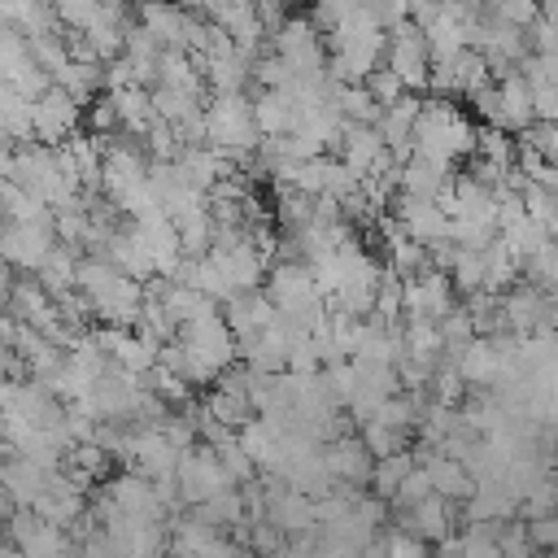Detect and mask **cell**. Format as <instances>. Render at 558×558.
<instances>
[{
    "mask_svg": "<svg viewBox=\"0 0 558 558\" xmlns=\"http://www.w3.org/2000/svg\"><path fill=\"white\" fill-rule=\"evenodd\" d=\"M384 65L405 83V92H423L427 87V78H432V48H427V35H423V26L414 17L388 31Z\"/></svg>",
    "mask_w": 558,
    "mask_h": 558,
    "instance_id": "obj_2",
    "label": "cell"
},
{
    "mask_svg": "<svg viewBox=\"0 0 558 558\" xmlns=\"http://www.w3.org/2000/svg\"><path fill=\"white\" fill-rule=\"evenodd\" d=\"M527 536H532V545L558 554V514H549V519H532V523H527Z\"/></svg>",
    "mask_w": 558,
    "mask_h": 558,
    "instance_id": "obj_9",
    "label": "cell"
},
{
    "mask_svg": "<svg viewBox=\"0 0 558 558\" xmlns=\"http://www.w3.org/2000/svg\"><path fill=\"white\" fill-rule=\"evenodd\" d=\"M488 13H493V17H501L506 26L527 31V26L541 17V0H497V4H488Z\"/></svg>",
    "mask_w": 558,
    "mask_h": 558,
    "instance_id": "obj_7",
    "label": "cell"
},
{
    "mask_svg": "<svg viewBox=\"0 0 558 558\" xmlns=\"http://www.w3.org/2000/svg\"><path fill=\"white\" fill-rule=\"evenodd\" d=\"M541 22L558 35V0H541Z\"/></svg>",
    "mask_w": 558,
    "mask_h": 558,
    "instance_id": "obj_10",
    "label": "cell"
},
{
    "mask_svg": "<svg viewBox=\"0 0 558 558\" xmlns=\"http://www.w3.org/2000/svg\"><path fill=\"white\" fill-rule=\"evenodd\" d=\"M371 458H375V453L366 449V440H336V445L323 453L331 480H349V484H362V480L371 475Z\"/></svg>",
    "mask_w": 558,
    "mask_h": 558,
    "instance_id": "obj_3",
    "label": "cell"
},
{
    "mask_svg": "<svg viewBox=\"0 0 558 558\" xmlns=\"http://www.w3.org/2000/svg\"><path fill=\"white\" fill-rule=\"evenodd\" d=\"M475 122L453 105V100H423V113H418V126H414V153L418 157H432L440 166L453 170V161L471 157L475 153Z\"/></svg>",
    "mask_w": 558,
    "mask_h": 558,
    "instance_id": "obj_1",
    "label": "cell"
},
{
    "mask_svg": "<svg viewBox=\"0 0 558 558\" xmlns=\"http://www.w3.org/2000/svg\"><path fill=\"white\" fill-rule=\"evenodd\" d=\"M414 471V458L410 453H388V458H379V466H375V484H379V493L384 497H397V488H401V480Z\"/></svg>",
    "mask_w": 558,
    "mask_h": 558,
    "instance_id": "obj_5",
    "label": "cell"
},
{
    "mask_svg": "<svg viewBox=\"0 0 558 558\" xmlns=\"http://www.w3.org/2000/svg\"><path fill=\"white\" fill-rule=\"evenodd\" d=\"M523 275H527L541 292H549V296L558 301V240H549V244H545V248L523 266Z\"/></svg>",
    "mask_w": 558,
    "mask_h": 558,
    "instance_id": "obj_4",
    "label": "cell"
},
{
    "mask_svg": "<svg viewBox=\"0 0 558 558\" xmlns=\"http://www.w3.org/2000/svg\"><path fill=\"white\" fill-rule=\"evenodd\" d=\"M532 558H558V554H549V549H545V554H532Z\"/></svg>",
    "mask_w": 558,
    "mask_h": 558,
    "instance_id": "obj_11",
    "label": "cell"
},
{
    "mask_svg": "<svg viewBox=\"0 0 558 558\" xmlns=\"http://www.w3.org/2000/svg\"><path fill=\"white\" fill-rule=\"evenodd\" d=\"M366 92H371V100H375L379 109H388V105H397L401 96H410V92H405V83H401L388 65H379V70L366 78Z\"/></svg>",
    "mask_w": 558,
    "mask_h": 558,
    "instance_id": "obj_6",
    "label": "cell"
},
{
    "mask_svg": "<svg viewBox=\"0 0 558 558\" xmlns=\"http://www.w3.org/2000/svg\"><path fill=\"white\" fill-rule=\"evenodd\" d=\"M523 514H527V519H549V514H558V484H554V480H541V484L523 497Z\"/></svg>",
    "mask_w": 558,
    "mask_h": 558,
    "instance_id": "obj_8",
    "label": "cell"
}]
</instances>
